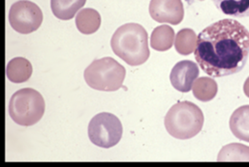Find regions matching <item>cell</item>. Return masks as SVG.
<instances>
[{
	"label": "cell",
	"mask_w": 249,
	"mask_h": 167,
	"mask_svg": "<svg viewBox=\"0 0 249 167\" xmlns=\"http://www.w3.org/2000/svg\"><path fill=\"white\" fill-rule=\"evenodd\" d=\"M194 54L201 69L210 76L238 74L249 60V29L236 19H220L200 32Z\"/></svg>",
	"instance_id": "obj_1"
},
{
	"label": "cell",
	"mask_w": 249,
	"mask_h": 167,
	"mask_svg": "<svg viewBox=\"0 0 249 167\" xmlns=\"http://www.w3.org/2000/svg\"><path fill=\"white\" fill-rule=\"evenodd\" d=\"M145 29L138 23H126L119 27L111 40L116 55L130 66H140L146 62L150 51Z\"/></svg>",
	"instance_id": "obj_2"
},
{
	"label": "cell",
	"mask_w": 249,
	"mask_h": 167,
	"mask_svg": "<svg viewBox=\"0 0 249 167\" xmlns=\"http://www.w3.org/2000/svg\"><path fill=\"white\" fill-rule=\"evenodd\" d=\"M204 121V114L200 107L185 101L177 103L169 109L164 124L170 136L185 140L196 137L202 131Z\"/></svg>",
	"instance_id": "obj_3"
},
{
	"label": "cell",
	"mask_w": 249,
	"mask_h": 167,
	"mask_svg": "<svg viewBox=\"0 0 249 167\" xmlns=\"http://www.w3.org/2000/svg\"><path fill=\"white\" fill-rule=\"evenodd\" d=\"M125 76L124 67L112 57L94 60L84 73L85 80L90 88L104 92H115L121 89Z\"/></svg>",
	"instance_id": "obj_4"
},
{
	"label": "cell",
	"mask_w": 249,
	"mask_h": 167,
	"mask_svg": "<svg viewBox=\"0 0 249 167\" xmlns=\"http://www.w3.org/2000/svg\"><path fill=\"white\" fill-rule=\"evenodd\" d=\"M8 109L10 117L16 124L30 127L42 119L46 104L43 96L38 91L32 88H24L13 94Z\"/></svg>",
	"instance_id": "obj_5"
},
{
	"label": "cell",
	"mask_w": 249,
	"mask_h": 167,
	"mask_svg": "<svg viewBox=\"0 0 249 167\" xmlns=\"http://www.w3.org/2000/svg\"><path fill=\"white\" fill-rule=\"evenodd\" d=\"M124 128L121 120L114 114L102 112L95 115L89 125L90 141L101 148L116 146L122 139Z\"/></svg>",
	"instance_id": "obj_6"
},
{
	"label": "cell",
	"mask_w": 249,
	"mask_h": 167,
	"mask_svg": "<svg viewBox=\"0 0 249 167\" xmlns=\"http://www.w3.org/2000/svg\"><path fill=\"white\" fill-rule=\"evenodd\" d=\"M43 13L40 7L28 0L15 2L9 11L11 27L20 34H30L42 24Z\"/></svg>",
	"instance_id": "obj_7"
},
{
	"label": "cell",
	"mask_w": 249,
	"mask_h": 167,
	"mask_svg": "<svg viewBox=\"0 0 249 167\" xmlns=\"http://www.w3.org/2000/svg\"><path fill=\"white\" fill-rule=\"evenodd\" d=\"M149 15L157 22L179 24L184 16V8L181 0H151Z\"/></svg>",
	"instance_id": "obj_8"
},
{
	"label": "cell",
	"mask_w": 249,
	"mask_h": 167,
	"mask_svg": "<svg viewBox=\"0 0 249 167\" xmlns=\"http://www.w3.org/2000/svg\"><path fill=\"white\" fill-rule=\"evenodd\" d=\"M200 74L199 67L191 60L178 62L171 71L170 80L172 86L182 93H187L192 89L193 83Z\"/></svg>",
	"instance_id": "obj_9"
},
{
	"label": "cell",
	"mask_w": 249,
	"mask_h": 167,
	"mask_svg": "<svg viewBox=\"0 0 249 167\" xmlns=\"http://www.w3.org/2000/svg\"><path fill=\"white\" fill-rule=\"evenodd\" d=\"M33 68L31 63L23 57H16L9 61L6 67V76L13 83L27 81L32 76Z\"/></svg>",
	"instance_id": "obj_10"
},
{
	"label": "cell",
	"mask_w": 249,
	"mask_h": 167,
	"mask_svg": "<svg viewBox=\"0 0 249 167\" xmlns=\"http://www.w3.org/2000/svg\"><path fill=\"white\" fill-rule=\"evenodd\" d=\"M230 130L240 140L249 142V106L236 109L230 118Z\"/></svg>",
	"instance_id": "obj_11"
},
{
	"label": "cell",
	"mask_w": 249,
	"mask_h": 167,
	"mask_svg": "<svg viewBox=\"0 0 249 167\" xmlns=\"http://www.w3.org/2000/svg\"><path fill=\"white\" fill-rule=\"evenodd\" d=\"M100 25L101 15L96 10L87 8L79 11L76 16V26L81 33L86 35L93 34L100 28Z\"/></svg>",
	"instance_id": "obj_12"
},
{
	"label": "cell",
	"mask_w": 249,
	"mask_h": 167,
	"mask_svg": "<svg viewBox=\"0 0 249 167\" xmlns=\"http://www.w3.org/2000/svg\"><path fill=\"white\" fill-rule=\"evenodd\" d=\"M175 42V30L170 25H160L153 29L150 36V46L157 51L169 50Z\"/></svg>",
	"instance_id": "obj_13"
},
{
	"label": "cell",
	"mask_w": 249,
	"mask_h": 167,
	"mask_svg": "<svg viewBox=\"0 0 249 167\" xmlns=\"http://www.w3.org/2000/svg\"><path fill=\"white\" fill-rule=\"evenodd\" d=\"M87 0H51V8L55 17L62 20L72 19Z\"/></svg>",
	"instance_id": "obj_14"
},
{
	"label": "cell",
	"mask_w": 249,
	"mask_h": 167,
	"mask_svg": "<svg viewBox=\"0 0 249 167\" xmlns=\"http://www.w3.org/2000/svg\"><path fill=\"white\" fill-rule=\"evenodd\" d=\"M192 91L193 96L198 101L207 103L215 98L218 91V86L213 78L203 76L195 80L192 86Z\"/></svg>",
	"instance_id": "obj_15"
},
{
	"label": "cell",
	"mask_w": 249,
	"mask_h": 167,
	"mask_svg": "<svg viewBox=\"0 0 249 167\" xmlns=\"http://www.w3.org/2000/svg\"><path fill=\"white\" fill-rule=\"evenodd\" d=\"M224 15L234 17H249V0H213Z\"/></svg>",
	"instance_id": "obj_16"
},
{
	"label": "cell",
	"mask_w": 249,
	"mask_h": 167,
	"mask_svg": "<svg viewBox=\"0 0 249 167\" xmlns=\"http://www.w3.org/2000/svg\"><path fill=\"white\" fill-rule=\"evenodd\" d=\"M198 36L194 30L183 28L179 30L175 38V47L180 55H189L195 51Z\"/></svg>",
	"instance_id": "obj_17"
},
{
	"label": "cell",
	"mask_w": 249,
	"mask_h": 167,
	"mask_svg": "<svg viewBox=\"0 0 249 167\" xmlns=\"http://www.w3.org/2000/svg\"><path fill=\"white\" fill-rule=\"evenodd\" d=\"M218 162H249V147L241 143L224 146L218 154Z\"/></svg>",
	"instance_id": "obj_18"
},
{
	"label": "cell",
	"mask_w": 249,
	"mask_h": 167,
	"mask_svg": "<svg viewBox=\"0 0 249 167\" xmlns=\"http://www.w3.org/2000/svg\"><path fill=\"white\" fill-rule=\"evenodd\" d=\"M244 92L246 94V96L249 98V76L247 78L245 84H244Z\"/></svg>",
	"instance_id": "obj_19"
},
{
	"label": "cell",
	"mask_w": 249,
	"mask_h": 167,
	"mask_svg": "<svg viewBox=\"0 0 249 167\" xmlns=\"http://www.w3.org/2000/svg\"><path fill=\"white\" fill-rule=\"evenodd\" d=\"M200 1H204V0H200Z\"/></svg>",
	"instance_id": "obj_20"
}]
</instances>
